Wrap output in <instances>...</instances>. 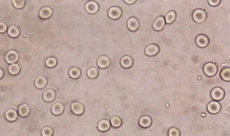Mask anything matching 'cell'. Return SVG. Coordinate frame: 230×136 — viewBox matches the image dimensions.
<instances>
[{"instance_id": "28", "label": "cell", "mask_w": 230, "mask_h": 136, "mask_svg": "<svg viewBox=\"0 0 230 136\" xmlns=\"http://www.w3.org/2000/svg\"><path fill=\"white\" fill-rule=\"evenodd\" d=\"M87 73L88 77L90 79H95L98 76V72L96 68L92 67L88 70Z\"/></svg>"}, {"instance_id": "6", "label": "cell", "mask_w": 230, "mask_h": 136, "mask_svg": "<svg viewBox=\"0 0 230 136\" xmlns=\"http://www.w3.org/2000/svg\"><path fill=\"white\" fill-rule=\"evenodd\" d=\"M165 19L164 17H158L153 24V28L156 31H160L163 29L165 25Z\"/></svg>"}, {"instance_id": "31", "label": "cell", "mask_w": 230, "mask_h": 136, "mask_svg": "<svg viewBox=\"0 0 230 136\" xmlns=\"http://www.w3.org/2000/svg\"><path fill=\"white\" fill-rule=\"evenodd\" d=\"M46 66L50 67H52L56 65L57 60L55 58L53 57L49 58L46 60Z\"/></svg>"}, {"instance_id": "18", "label": "cell", "mask_w": 230, "mask_h": 136, "mask_svg": "<svg viewBox=\"0 0 230 136\" xmlns=\"http://www.w3.org/2000/svg\"><path fill=\"white\" fill-rule=\"evenodd\" d=\"M52 13V11L50 8H44L41 10L39 16L42 19H47L51 16Z\"/></svg>"}, {"instance_id": "4", "label": "cell", "mask_w": 230, "mask_h": 136, "mask_svg": "<svg viewBox=\"0 0 230 136\" xmlns=\"http://www.w3.org/2000/svg\"><path fill=\"white\" fill-rule=\"evenodd\" d=\"M207 109V110L210 114H217L220 111L221 106L219 102L217 101H212L208 104Z\"/></svg>"}, {"instance_id": "7", "label": "cell", "mask_w": 230, "mask_h": 136, "mask_svg": "<svg viewBox=\"0 0 230 136\" xmlns=\"http://www.w3.org/2000/svg\"><path fill=\"white\" fill-rule=\"evenodd\" d=\"M109 17L113 19H117L120 17L122 14V11L120 8L114 7L109 10Z\"/></svg>"}, {"instance_id": "15", "label": "cell", "mask_w": 230, "mask_h": 136, "mask_svg": "<svg viewBox=\"0 0 230 136\" xmlns=\"http://www.w3.org/2000/svg\"><path fill=\"white\" fill-rule=\"evenodd\" d=\"M133 61L130 57L126 56L122 58L121 60V64L123 68H129L132 65Z\"/></svg>"}, {"instance_id": "2", "label": "cell", "mask_w": 230, "mask_h": 136, "mask_svg": "<svg viewBox=\"0 0 230 136\" xmlns=\"http://www.w3.org/2000/svg\"><path fill=\"white\" fill-rule=\"evenodd\" d=\"M207 18V13L202 9H197L192 14V18L194 21L197 23L204 22L206 20Z\"/></svg>"}, {"instance_id": "36", "label": "cell", "mask_w": 230, "mask_h": 136, "mask_svg": "<svg viewBox=\"0 0 230 136\" xmlns=\"http://www.w3.org/2000/svg\"><path fill=\"white\" fill-rule=\"evenodd\" d=\"M124 2L127 4H131L134 3L136 2V1L135 0H125Z\"/></svg>"}, {"instance_id": "29", "label": "cell", "mask_w": 230, "mask_h": 136, "mask_svg": "<svg viewBox=\"0 0 230 136\" xmlns=\"http://www.w3.org/2000/svg\"><path fill=\"white\" fill-rule=\"evenodd\" d=\"M19 33L20 32H19V29L14 26H12L10 27L8 31V33L9 36L13 37H16L19 36Z\"/></svg>"}, {"instance_id": "30", "label": "cell", "mask_w": 230, "mask_h": 136, "mask_svg": "<svg viewBox=\"0 0 230 136\" xmlns=\"http://www.w3.org/2000/svg\"><path fill=\"white\" fill-rule=\"evenodd\" d=\"M168 134L169 136H179L180 135L179 130L175 127L170 128L169 130Z\"/></svg>"}, {"instance_id": "14", "label": "cell", "mask_w": 230, "mask_h": 136, "mask_svg": "<svg viewBox=\"0 0 230 136\" xmlns=\"http://www.w3.org/2000/svg\"><path fill=\"white\" fill-rule=\"evenodd\" d=\"M152 120L149 116H145L140 119L139 124L143 128H147L151 125Z\"/></svg>"}, {"instance_id": "25", "label": "cell", "mask_w": 230, "mask_h": 136, "mask_svg": "<svg viewBox=\"0 0 230 136\" xmlns=\"http://www.w3.org/2000/svg\"><path fill=\"white\" fill-rule=\"evenodd\" d=\"M81 74V71L79 68L73 67L71 68L70 71V76L73 79H77Z\"/></svg>"}, {"instance_id": "32", "label": "cell", "mask_w": 230, "mask_h": 136, "mask_svg": "<svg viewBox=\"0 0 230 136\" xmlns=\"http://www.w3.org/2000/svg\"><path fill=\"white\" fill-rule=\"evenodd\" d=\"M53 130L48 127L44 128L42 131V134L44 136H51L53 134Z\"/></svg>"}, {"instance_id": "27", "label": "cell", "mask_w": 230, "mask_h": 136, "mask_svg": "<svg viewBox=\"0 0 230 136\" xmlns=\"http://www.w3.org/2000/svg\"><path fill=\"white\" fill-rule=\"evenodd\" d=\"M20 70V66L18 64H12L9 67V72L11 74L13 75H16L19 73Z\"/></svg>"}, {"instance_id": "34", "label": "cell", "mask_w": 230, "mask_h": 136, "mask_svg": "<svg viewBox=\"0 0 230 136\" xmlns=\"http://www.w3.org/2000/svg\"><path fill=\"white\" fill-rule=\"evenodd\" d=\"M221 1L220 0H209L208 3L212 6H217L219 4Z\"/></svg>"}, {"instance_id": "22", "label": "cell", "mask_w": 230, "mask_h": 136, "mask_svg": "<svg viewBox=\"0 0 230 136\" xmlns=\"http://www.w3.org/2000/svg\"><path fill=\"white\" fill-rule=\"evenodd\" d=\"M176 18V13L174 11H171L168 12L165 17V22L167 24L172 23L175 21Z\"/></svg>"}, {"instance_id": "20", "label": "cell", "mask_w": 230, "mask_h": 136, "mask_svg": "<svg viewBox=\"0 0 230 136\" xmlns=\"http://www.w3.org/2000/svg\"><path fill=\"white\" fill-rule=\"evenodd\" d=\"M221 78L225 81L229 82L230 80V70L229 68H225L223 69L220 73Z\"/></svg>"}, {"instance_id": "37", "label": "cell", "mask_w": 230, "mask_h": 136, "mask_svg": "<svg viewBox=\"0 0 230 136\" xmlns=\"http://www.w3.org/2000/svg\"><path fill=\"white\" fill-rule=\"evenodd\" d=\"M0 71H1V76H0V77H1V78H2V76L3 75V71L2 70H1Z\"/></svg>"}, {"instance_id": "19", "label": "cell", "mask_w": 230, "mask_h": 136, "mask_svg": "<svg viewBox=\"0 0 230 136\" xmlns=\"http://www.w3.org/2000/svg\"><path fill=\"white\" fill-rule=\"evenodd\" d=\"M52 113L55 115L62 114L64 110V106L61 103H57L52 107Z\"/></svg>"}, {"instance_id": "33", "label": "cell", "mask_w": 230, "mask_h": 136, "mask_svg": "<svg viewBox=\"0 0 230 136\" xmlns=\"http://www.w3.org/2000/svg\"><path fill=\"white\" fill-rule=\"evenodd\" d=\"M13 3L14 6L17 8H21L23 7L25 4L24 1L23 0H14Z\"/></svg>"}, {"instance_id": "13", "label": "cell", "mask_w": 230, "mask_h": 136, "mask_svg": "<svg viewBox=\"0 0 230 136\" xmlns=\"http://www.w3.org/2000/svg\"><path fill=\"white\" fill-rule=\"evenodd\" d=\"M71 110L75 114L80 115L83 113V106L79 103H74L71 106Z\"/></svg>"}, {"instance_id": "16", "label": "cell", "mask_w": 230, "mask_h": 136, "mask_svg": "<svg viewBox=\"0 0 230 136\" xmlns=\"http://www.w3.org/2000/svg\"><path fill=\"white\" fill-rule=\"evenodd\" d=\"M110 127V122L106 120H103L100 121L98 124V129L102 132L107 131Z\"/></svg>"}, {"instance_id": "23", "label": "cell", "mask_w": 230, "mask_h": 136, "mask_svg": "<svg viewBox=\"0 0 230 136\" xmlns=\"http://www.w3.org/2000/svg\"><path fill=\"white\" fill-rule=\"evenodd\" d=\"M55 97V92L51 89L46 91L44 94V99L47 102L51 101L54 99Z\"/></svg>"}, {"instance_id": "21", "label": "cell", "mask_w": 230, "mask_h": 136, "mask_svg": "<svg viewBox=\"0 0 230 136\" xmlns=\"http://www.w3.org/2000/svg\"><path fill=\"white\" fill-rule=\"evenodd\" d=\"M46 83H47V80L46 78L42 76L39 77V78H37L35 82L36 87L39 89L44 88L46 85Z\"/></svg>"}, {"instance_id": "10", "label": "cell", "mask_w": 230, "mask_h": 136, "mask_svg": "<svg viewBox=\"0 0 230 136\" xmlns=\"http://www.w3.org/2000/svg\"><path fill=\"white\" fill-rule=\"evenodd\" d=\"M98 66L102 69H105L109 66L110 64V60L107 56H101L99 57L97 61Z\"/></svg>"}, {"instance_id": "8", "label": "cell", "mask_w": 230, "mask_h": 136, "mask_svg": "<svg viewBox=\"0 0 230 136\" xmlns=\"http://www.w3.org/2000/svg\"><path fill=\"white\" fill-rule=\"evenodd\" d=\"M159 51V48L156 45H150L147 46L145 49V53L148 56H152L156 55Z\"/></svg>"}, {"instance_id": "17", "label": "cell", "mask_w": 230, "mask_h": 136, "mask_svg": "<svg viewBox=\"0 0 230 136\" xmlns=\"http://www.w3.org/2000/svg\"><path fill=\"white\" fill-rule=\"evenodd\" d=\"M19 113L23 117L27 116L30 113V107L26 104H23L19 107Z\"/></svg>"}, {"instance_id": "3", "label": "cell", "mask_w": 230, "mask_h": 136, "mask_svg": "<svg viewBox=\"0 0 230 136\" xmlns=\"http://www.w3.org/2000/svg\"><path fill=\"white\" fill-rule=\"evenodd\" d=\"M225 92L222 88L216 87L213 88L210 93L211 97L215 101L222 100L224 98Z\"/></svg>"}, {"instance_id": "24", "label": "cell", "mask_w": 230, "mask_h": 136, "mask_svg": "<svg viewBox=\"0 0 230 136\" xmlns=\"http://www.w3.org/2000/svg\"><path fill=\"white\" fill-rule=\"evenodd\" d=\"M5 116L8 121H14L17 117V114L15 111L13 110H9L6 112Z\"/></svg>"}, {"instance_id": "9", "label": "cell", "mask_w": 230, "mask_h": 136, "mask_svg": "<svg viewBox=\"0 0 230 136\" xmlns=\"http://www.w3.org/2000/svg\"><path fill=\"white\" fill-rule=\"evenodd\" d=\"M99 7L96 2H88L85 5L86 11L90 14H94L98 11Z\"/></svg>"}, {"instance_id": "12", "label": "cell", "mask_w": 230, "mask_h": 136, "mask_svg": "<svg viewBox=\"0 0 230 136\" xmlns=\"http://www.w3.org/2000/svg\"><path fill=\"white\" fill-rule=\"evenodd\" d=\"M17 53L14 51H11L7 53L6 56V60L9 64H13L18 60Z\"/></svg>"}, {"instance_id": "5", "label": "cell", "mask_w": 230, "mask_h": 136, "mask_svg": "<svg viewBox=\"0 0 230 136\" xmlns=\"http://www.w3.org/2000/svg\"><path fill=\"white\" fill-rule=\"evenodd\" d=\"M196 43L199 47H206L208 46V44H209V39L205 35H199L196 37Z\"/></svg>"}, {"instance_id": "26", "label": "cell", "mask_w": 230, "mask_h": 136, "mask_svg": "<svg viewBox=\"0 0 230 136\" xmlns=\"http://www.w3.org/2000/svg\"><path fill=\"white\" fill-rule=\"evenodd\" d=\"M111 123L114 127L118 128L122 124V120L119 116H114L111 119Z\"/></svg>"}, {"instance_id": "1", "label": "cell", "mask_w": 230, "mask_h": 136, "mask_svg": "<svg viewBox=\"0 0 230 136\" xmlns=\"http://www.w3.org/2000/svg\"><path fill=\"white\" fill-rule=\"evenodd\" d=\"M203 71L205 74L208 76L213 77L217 74L218 67L215 63L208 62L204 66Z\"/></svg>"}, {"instance_id": "11", "label": "cell", "mask_w": 230, "mask_h": 136, "mask_svg": "<svg viewBox=\"0 0 230 136\" xmlns=\"http://www.w3.org/2000/svg\"><path fill=\"white\" fill-rule=\"evenodd\" d=\"M127 26L129 30L132 31H136L139 28V22L136 18H131L128 21Z\"/></svg>"}, {"instance_id": "35", "label": "cell", "mask_w": 230, "mask_h": 136, "mask_svg": "<svg viewBox=\"0 0 230 136\" xmlns=\"http://www.w3.org/2000/svg\"><path fill=\"white\" fill-rule=\"evenodd\" d=\"M7 29V26L4 23L1 22L0 23V32H4L6 31Z\"/></svg>"}]
</instances>
